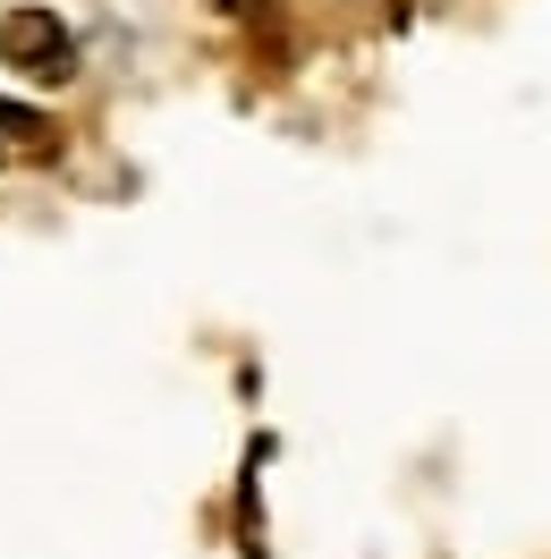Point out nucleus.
I'll list each match as a JSON object with an SVG mask.
<instances>
[{"label": "nucleus", "instance_id": "obj_1", "mask_svg": "<svg viewBox=\"0 0 551 559\" xmlns=\"http://www.w3.org/2000/svg\"><path fill=\"white\" fill-rule=\"evenodd\" d=\"M0 60L17 76H35V85H60V76L77 69V35L60 26V9H35V0H26V9L0 17Z\"/></svg>", "mask_w": 551, "mask_h": 559}, {"label": "nucleus", "instance_id": "obj_2", "mask_svg": "<svg viewBox=\"0 0 551 559\" xmlns=\"http://www.w3.org/2000/svg\"><path fill=\"white\" fill-rule=\"evenodd\" d=\"M212 9H230V17H246V9H263V0H212Z\"/></svg>", "mask_w": 551, "mask_h": 559}]
</instances>
